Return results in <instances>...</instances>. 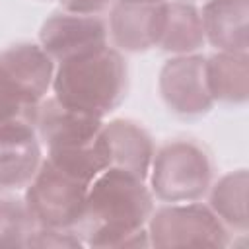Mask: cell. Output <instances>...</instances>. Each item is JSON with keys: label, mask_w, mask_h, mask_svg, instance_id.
I'll list each match as a JSON object with an SVG mask.
<instances>
[{"label": "cell", "mask_w": 249, "mask_h": 249, "mask_svg": "<svg viewBox=\"0 0 249 249\" xmlns=\"http://www.w3.org/2000/svg\"><path fill=\"white\" fill-rule=\"evenodd\" d=\"M154 212V195L146 179L119 167L101 171L88 189L76 233L95 249L150 247L146 224Z\"/></svg>", "instance_id": "1"}, {"label": "cell", "mask_w": 249, "mask_h": 249, "mask_svg": "<svg viewBox=\"0 0 249 249\" xmlns=\"http://www.w3.org/2000/svg\"><path fill=\"white\" fill-rule=\"evenodd\" d=\"M51 89L64 105L105 119L126 97V62L111 45L62 60L54 68Z\"/></svg>", "instance_id": "2"}, {"label": "cell", "mask_w": 249, "mask_h": 249, "mask_svg": "<svg viewBox=\"0 0 249 249\" xmlns=\"http://www.w3.org/2000/svg\"><path fill=\"white\" fill-rule=\"evenodd\" d=\"M148 181L152 195L163 202L200 200L214 183V163L202 144L169 140L154 152Z\"/></svg>", "instance_id": "3"}, {"label": "cell", "mask_w": 249, "mask_h": 249, "mask_svg": "<svg viewBox=\"0 0 249 249\" xmlns=\"http://www.w3.org/2000/svg\"><path fill=\"white\" fill-rule=\"evenodd\" d=\"M152 247H228L231 231L198 200L169 202L154 208L148 224Z\"/></svg>", "instance_id": "4"}, {"label": "cell", "mask_w": 249, "mask_h": 249, "mask_svg": "<svg viewBox=\"0 0 249 249\" xmlns=\"http://www.w3.org/2000/svg\"><path fill=\"white\" fill-rule=\"evenodd\" d=\"M89 185L58 169L43 158L31 183L25 187L23 200L37 226L76 228L82 218Z\"/></svg>", "instance_id": "5"}, {"label": "cell", "mask_w": 249, "mask_h": 249, "mask_svg": "<svg viewBox=\"0 0 249 249\" xmlns=\"http://www.w3.org/2000/svg\"><path fill=\"white\" fill-rule=\"evenodd\" d=\"M202 54H177L165 60L160 70L158 89L165 107L185 119L202 117L212 107L214 101L206 88Z\"/></svg>", "instance_id": "6"}, {"label": "cell", "mask_w": 249, "mask_h": 249, "mask_svg": "<svg viewBox=\"0 0 249 249\" xmlns=\"http://www.w3.org/2000/svg\"><path fill=\"white\" fill-rule=\"evenodd\" d=\"M167 0H115L109 10V41L121 53H146L160 45Z\"/></svg>", "instance_id": "7"}, {"label": "cell", "mask_w": 249, "mask_h": 249, "mask_svg": "<svg viewBox=\"0 0 249 249\" xmlns=\"http://www.w3.org/2000/svg\"><path fill=\"white\" fill-rule=\"evenodd\" d=\"M39 45L54 62H62L107 47L109 29L101 16H78L60 10L43 21Z\"/></svg>", "instance_id": "8"}, {"label": "cell", "mask_w": 249, "mask_h": 249, "mask_svg": "<svg viewBox=\"0 0 249 249\" xmlns=\"http://www.w3.org/2000/svg\"><path fill=\"white\" fill-rule=\"evenodd\" d=\"M103 123L101 117L68 107L54 95L45 97L35 115V130L47 150L89 144L99 136Z\"/></svg>", "instance_id": "9"}, {"label": "cell", "mask_w": 249, "mask_h": 249, "mask_svg": "<svg viewBox=\"0 0 249 249\" xmlns=\"http://www.w3.org/2000/svg\"><path fill=\"white\" fill-rule=\"evenodd\" d=\"M43 161L41 140L29 123L0 126V193L25 189Z\"/></svg>", "instance_id": "10"}, {"label": "cell", "mask_w": 249, "mask_h": 249, "mask_svg": "<svg viewBox=\"0 0 249 249\" xmlns=\"http://www.w3.org/2000/svg\"><path fill=\"white\" fill-rule=\"evenodd\" d=\"M99 142L109 160V167H119L148 179L156 148L152 136L140 123L130 119L107 121L99 130Z\"/></svg>", "instance_id": "11"}, {"label": "cell", "mask_w": 249, "mask_h": 249, "mask_svg": "<svg viewBox=\"0 0 249 249\" xmlns=\"http://www.w3.org/2000/svg\"><path fill=\"white\" fill-rule=\"evenodd\" d=\"M54 68V60L37 43H16L0 51V72L37 103L47 97Z\"/></svg>", "instance_id": "12"}, {"label": "cell", "mask_w": 249, "mask_h": 249, "mask_svg": "<svg viewBox=\"0 0 249 249\" xmlns=\"http://www.w3.org/2000/svg\"><path fill=\"white\" fill-rule=\"evenodd\" d=\"M200 16L206 41L216 51L247 53L249 0H206Z\"/></svg>", "instance_id": "13"}, {"label": "cell", "mask_w": 249, "mask_h": 249, "mask_svg": "<svg viewBox=\"0 0 249 249\" xmlns=\"http://www.w3.org/2000/svg\"><path fill=\"white\" fill-rule=\"evenodd\" d=\"M206 88L214 103L241 105L249 97V56L247 53L216 51L204 58Z\"/></svg>", "instance_id": "14"}, {"label": "cell", "mask_w": 249, "mask_h": 249, "mask_svg": "<svg viewBox=\"0 0 249 249\" xmlns=\"http://www.w3.org/2000/svg\"><path fill=\"white\" fill-rule=\"evenodd\" d=\"M206 43L200 10L187 0L165 2V23L160 49L171 54H193Z\"/></svg>", "instance_id": "15"}, {"label": "cell", "mask_w": 249, "mask_h": 249, "mask_svg": "<svg viewBox=\"0 0 249 249\" xmlns=\"http://www.w3.org/2000/svg\"><path fill=\"white\" fill-rule=\"evenodd\" d=\"M247 169H235L222 175L208 189V206L224 222V226L233 233H247Z\"/></svg>", "instance_id": "16"}, {"label": "cell", "mask_w": 249, "mask_h": 249, "mask_svg": "<svg viewBox=\"0 0 249 249\" xmlns=\"http://www.w3.org/2000/svg\"><path fill=\"white\" fill-rule=\"evenodd\" d=\"M35 228L25 200L0 193V247H27Z\"/></svg>", "instance_id": "17"}, {"label": "cell", "mask_w": 249, "mask_h": 249, "mask_svg": "<svg viewBox=\"0 0 249 249\" xmlns=\"http://www.w3.org/2000/svg\"><path fill=\"white\" fill-rule=\"evenodd\" d=\"M39 103L27 97L8 76L0 72V126L10 123H29L35 126Z\"/></svg>", "instance_id": "18"}, {"label": "cell", "mask_w": 249, "mask_h": 249, "mask_svg": "<svg viewBox=\"0 0 249 249\" xmlns=\"http://www.w3.org/2000/svg\"><path fill=\"white\" fill-rule=\"evenodd\" d=\"M84 245L74 228H43L37 226L27 247H80Z\"/></svg>", "instance_id": "19"}, {"label": "cell", "mask_w": 249, "mask_h": 249, "mask_svg": "<svg viewBox=\"0 0 249 249\" xmlns=\"http://www.w3.org/2000/svg\"><path fill=\"white\" fill-rule=\"evenodd\" d=\"M115 0H60V8L78 16H103L111 10Z\"/></svg>", "instance_id": "20"}]
</instances>
